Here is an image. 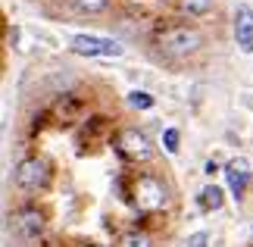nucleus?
I'll use <instances>...</instances> for the list:
<instances>
[{
    "label": "nucleus",
    "instance_id": "f257e3e1",
    "mask_svg": "<svg viewBox=\"0 0 253 247\" xmlns=\"http://www.w3.org/2000/svg\"><path fill=\"white\" fill-rule=\"evenodd\" d=\"M153 44H157L166 56L181 60V56H191V53L200 50L203 35H200L197 25H188V22H166V25H157V32H153Z\"/></svg>",
    "mask_w": 253,
    "mask_h": 247
},
{
    "label": "nucleus",
    "instance_id": "f03ea898",
    "mask_svg": "<svg viewBox=\"0 0 253 247\" xmlns=\"http://www.w3.org/2000/svg\"><path fill=\"white\" fill-rule=\"evenodd\" d=\"M131 203L134 210L150 216V213H160L163 206H166V185L160 179H153V175H138L131 185Z\"/></svg>",
    "mask_w": 253,
    "mask_h": 247
},
{
    "label": "nucleus",
    "instance_id": "7ed1b4c3",
    "mask_svg": "<svg viewBox=\"0 0 253 247\" xmlns=\"http://www.w3.org/2000/svg\"><path fill=\"white\" fill-rule=\"evenodd\" d=\"M116 150L128 163H144L153 153V147H150V138L144 132H138V128H122L119 138H116Z\"/></svg>",
    "mask_w": 253,
    "mask_h": 247
},
{
    "label": "nucleus",
    "instance_id": "20e7f679",
    "mask_svg": "<svg viewBox=\"0 0 253 247\" xmlns=\"http://www.w3.org/2000/svg\"><path fill=\"white\" fill-rule=\"evenodd\" d=\"M50 182V163L41 160V156H32V160L19 163L16 169V185L25 188V191H38V188H44Z\"/></svg>",
    "mask_w": 253,
    "mask_h": 247
},
{
    "label": "nucleus",
    "instance_id": "39448f33",
    "mask_svg": "<svg viewBox=\"0 0 253 247\" xmlns=\"http://www.w3.org/2000/svg\"><path fill=\"white\" fill-rule=\"evenodd\" d=\"M69 47H72V53H82V56H119L122 53L119 41L97 38V35H75Z\"/></svg>",
    "mask_w": 253,
    "mask_h": 247
},
{
    "label": "nucleus",
    "instance_id": "423d86ee",
    "mask_svg": "<svg viewBox=\"0 0 253 247\" xmlns=\"http://www.w3.org/2000/svg\"><path fill=\"white\" fill-rule=\"evenodd\" d=\"M235 41L244 53H253V9L244 3L235 9Z\"/></svg>",
    "mask_w": 253,
    "mask_h": 247
},
{
    "label": "nucleus",
    "instance_id": "0eeeda50",
    "mask_svg": "<svg viewBox=\"0 0 253 247\" xmlns=\"http://www.w3.org/2000/svg\"><path fill=\"white\" fill-rule=\"evenodd\" d=\"M225 175H228V188L235 191V197H241L250 185V160L244 156H235L228 166H225Z\"/></svg>",
    "mask_w": 253,
    "mask_h": 247
},
{
    "label": "nucleus",
    "instance_id": "6e6552de",
    "mask_svg": "<svg viewBox=\"0 0 253 247\" xmlns=\"http://www.w3.org/2000/svg\"><path fill=\"white\" fill-rule=\"evenodd\" d=\"M16 229H19V235H22V238L35 241L38 235L44 232V213L35 210V206H28V210H22V213L16 216Z\"/></svg>",
    "mask_w": 253,
    "mask_h": 247
},
{
    "label": "nucleus",
    "instance_id": "1a4fd4ad",
    "mask_svg": "<svg viewBox=\"0 0 253 247\" xmlns=\"http://www.w3.org/2000/svg\"><path fill=\"white\" fill-rule=\"evenodd\" d=\"M53 116L60 122H75L82 116V103L75 100V97H63L60 103H56V110H53Z\"/></svg>",
    "mask_w": 253,
    "mask_h": 247
},
{
    "label": "nucleus",
    "instance_id": "9d476101",
    "mask_svg": "<svg viewBox=\"0 0 253 247\" xmlns=\"http://www.w3.org/2000/svg\"><path fill=\"white\" fill-rule=\"evenodd\" d=\"M222 200H225V197H222V188H216V185H207L200 191V206L203 210H219Z\"/></svg>",
    "mask_w": 253,
    "mask_h": 247
},
{
    "label": "nucleus",
    "instance_id": "9b49d317",
    "mask_svg": "<svg viewBox=\"0 0 253 247\" xmlns=\"http://www.w3.org/2000/svg\"><path fill=\"white\" fill-rule=\"evenodd\" d=\"M178 6H181V13H188V16H207L212 0H178Z\"/></svg>",
    "mask_w": 253,
    "mask_h": 247
},
{
    "label": "nucleus",
    "instance_id": "f8f14e48",
    "mask_svg": "<svg viewBox=\"0 0 253 247\" xmlns=\"http://www.w3.org/2000/svg\"><path fill=\"white\" fill-rule=\"evenodd\" d=\"M119 247H150V238L144 232L134 229V232H125L122 238H119Z\"/></svg>",
    "mask_w": 253,
    "mask_h": 247
},
{
    "label": "nucleus",
    "instance_id": "ddd939ff",
    "mask_svg": "<svg viewBox=\"0 0 253 247\" xmlns=\"http://www.w3.org/2000/svg\"><path fill=\"white\" fill-rule=\"evenodd\" d=\"M128 103L134 106V110H150V106H153V97L144 94V91H134V94H128Z\"/></svg>",
    "mask_w": 253,
    "mask_h": 247
},
{
    "label": "nucleus",
    "instance_id": "4468645a",
    "mask_svg": "<svg viewBox=\"0 0 253 247\" xmlns=\"http://www.w3.org/2000/svg\"><path fill=\"white\" fill-rule=\"evenodd\" d=\"M163 147H166L169 153H178V128H166V132H163Z\"/></svg>",
    "mask_w": 253,
    "mask_h": 247
},
{
    "label": "nucleus",
    "instance_id": "2eb2a0df",
    "mask_svg": "<svg viewBox=\"0 0 253 247\" xmlns=\"http://www.w3.org/2000/svg\"><path fill=\"white\" fill-rule=\"evenodd\" d=\"M82 9H87V13H100V9L110 6V0H75Z\"/></svg>",
    "mask_w": 253,
    "mask_h": 247
},
{
    "label": "nucleus",
    "instance_id": "dca6fc26",
    "mask_svg": "<svg viewBox=\"0 0 253 247\" xmlns=\"http://www.w3.org/2000/svg\"><path fill=\"white\" fill-rule=\"evenodd\" d=\"M207 241H210V235L207 232H197V235H191V238H188V247H207Z\"/></svg>",
    "mask_w": 253,
    "mask_h": 247
},
{
    "label": "nucleus",
    "instance_id": "f3484780",
    "mask_svg": "<svg viewBox=\"0 0 253 247\" xmlns=\"http://www.w3.org/2000/svg\"><path fill=\"white\" fill-rule=\"evenodd\" d=\"M203 172H207V175H216V172H219V166H216V160H210L207 166H203Z\"/></svg>",
    "mask_w": 253,
    "mask_h": 247
}]
</instances>
